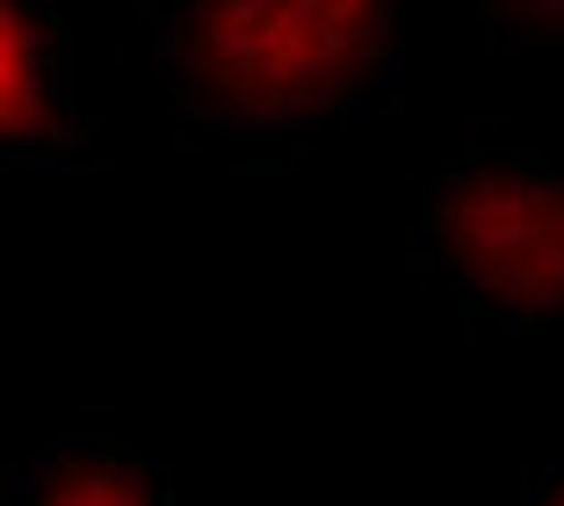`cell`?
<instances>
[{
    "mask_svg": "<svg viewBox=\"0 0 564 506\" xmlns=\"http://www.w3.org/2000/svg\"><path fill=\"white\" fill-rule=\"evenodd\" d=\"M0 152L15 166H95L101 138L73 87V36L51 0L0 15Z\"/></svg>",
    "mask_w": 564,
    "mask_h": 506,
    "instance_id": "3",
    "label": "cell"
},
{
    "mask_svg": "<svg viewBox=\"0 0 564 506\" xmlns=\"http://www.w3.org/2000/svg\"><path fill=\"white\" fill-rule=\"evenodd\" d=\"M521 506H564V463H543L521 492Z\"/></svg>",
    "mask_w": 564,
    "mask_h": 506,
    "instance_id": "6",
    "label": "cell"
},
{
    "mask_svg": "<svg viewBox=\"0 0 564 506\" xmlns=\"http://www.w3.org/2000/svg\"><path fill=\"white\" fill-rule=\"evenodd\" d=\"M405 268L470 333H564V160L521 131H470L420 196Z\"/></svg>",
    "mask_w": 564,
    "mask_h": 506,
    "instance_id": "2",
    "label": "cell"
},
{
    "mask_svg": "<svg viewBox=\"0 0 564 506\" xmlns=\"http://www.w3.org/2000/svg\"><path fill=\"white\" fill-rule=\"evenodd\" d=\"M8 506H182L166 471L117 427H58L8 471Z\"/></svg>",
    "mask_w": 564,
    "mask_h": 506,
    "instance_id": "4",
    "label": "cell"
},
{
    "mask_svg": "<svg viewBox=\"0 0 564 506\" xmlns=\"http://www.w3.org/2000/svg\"><path fill=\"white\" fill-rule=\"evenodd\" d=\"M478 30L499 51H564V0H499L478 8Z\"/></svg>",
    "mask_w": 564,
    "mask_h": 506,
    "instance_id": "5",
    "label": "cell"
},
{
    "mask_svg": "<svg viewBox=\"0 0 564 506\" xmlns=\"http://www.w3.org/2000/svg\"><path fill=\"white\" fill-rule=\"evenodd\" d=\"M138 30L174 131L232 166H290L405 87L391 0H152Z\"/></svg>",
    "mask_w": 564,
    "mask_h": 506,
    "instance_id": "1",
    "label": "cell"
}]
</instances>
